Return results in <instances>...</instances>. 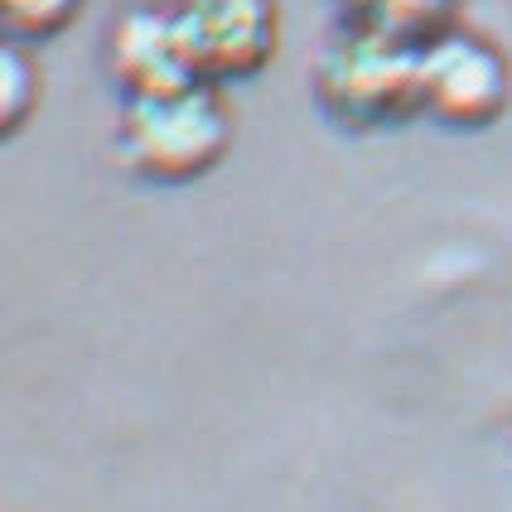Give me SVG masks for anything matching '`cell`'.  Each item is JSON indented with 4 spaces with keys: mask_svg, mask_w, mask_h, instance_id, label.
Instances as JSON below:
<instances>
[{
    "mask_svg": "<svg viewBox=\"0 0 512 512\" xmlns=\"http://www.w3.org/2000/svg\"><path fill=\"white\" fill-rule=\"evenodd\" d=\"M232 141L228 107L213 83H189L155 97H131L121 116V155L126 165L160 184H184L208 174Z\"/></svg>",
    "mask_w": 512,
    "mask_h": 512,
    "instance_id": "obj_1",
    "label": "cell"
},
{
    "mask_svg": "<svg viewBox=\"0 0 512 512\" xmlns=\"http://www.w3.org/2000/svg\"><path fill=\"white\" fill-rule=\"evenodd\" d=\"M314 92L348 126H387L421 112V44L348 25L314 68Z\"/></svg>",
    "mask_w": 512,
    "mask_h": 512,
    "instance_id": "obj_2",
    "label": "cell"
},
{
    "mask_svg": "<svg viewBox=\"0 0 512 512\" xmlns=\"http://www.w3.org/2000/svg\"><path fill=\"white\" fill-rule=\"evenodd\" d=\"M512 73L508 58L488 39L445 29L430 44H421V112L445 126H488L508 112Z\"/></svg>",
    "mask_w": 512,
    "mask_h": 512,
    "instance_id": "obj_3",
    "label": "cell"
},
{
    "mask_svg": "<svg viewBox=\"0 0 512 512\" xmlns=\"http://www.w3.org/2000/svg\"><path fill=\"white\" fill-rule=\"evenodd\" d=\"M179 29L203 83L252 78L276 54V5L271 0H184Z\"/></svg>",
    "mask_w": 512,
    "mask_h": 512,
    "instance_id": "obj_4",
    "label": "cell"
},
{
    "mask_svg": "<svg viewBox=\"0 0 512 512\" xmlns=\"http://www.w3.org/2000/svg\"><path fill=\"white\" fill-rule=\"evenodd\" d=\"M116 83L131 97H155V92H174V87L203 83L184 29H179V10H160V5H136L112 25V44H107Z\"/></svg>",
    "mask_w": 512,
    "mask_h": 512,
    "instance_id": "obj_5",
    "label": "cell"
},
{
    "mask_svg": "<svg viewBox=\"0 0 512 512\" xmlns=\"http://www.w3.org/2000/svg\"><path fill=\"white\" fill-rule=\"evenodd\" d=\"M459 0H348V20L358 29L392 34L401 44H430L450 29Z\"/></svg>",
    "mask_w": 512,
    "mask_h": 512,
    "instance_id": "obj_6",
    "label": "cell"
},
{
    "mask_svg": "<svg viewBox=\"0 0 512 512\" xmlns=\"http://www.w3.org/2000/svg\"><path fill=\"white\" fill-rule=\"evenodd\" d=\"M39 102V73H34V58L25 54V44H5L0 54V126L5 131H20Z\"/></svg>",
    "mask_w": 512,
    "mask_h": 512,
    "instance_id": "obj_7",
    "label": "cell"
},
{
    "mask_svg": "<svg viewBox=\"0 0 512 512\" xmlns=\"http://www.w3.org/2000/svg\"><path fill=\"white\" fill-rule=\"evenodd\" d=\"M83 5L87 0H0V15L15 39H49L73 25V15Z\"/></svg>",
    "mask_w": 512,
    "mask_h": 512,
    "instance_id": "obj_8",
    "label": "cell"
}]
</instances>
